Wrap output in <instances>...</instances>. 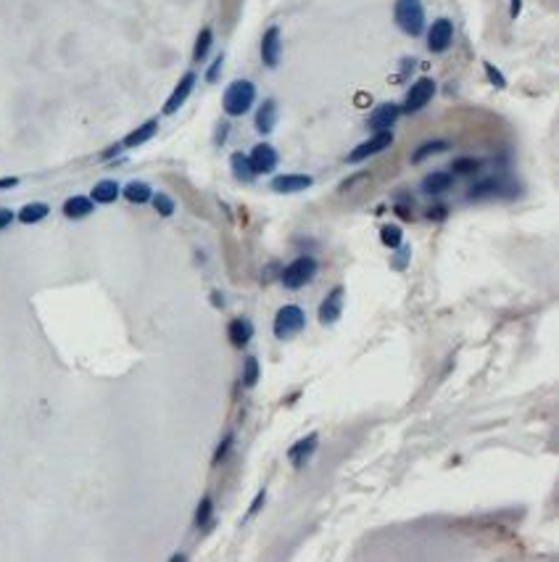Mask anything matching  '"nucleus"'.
I'll return each mask as SVG.
<instances>
[{"instance_id": "obj_31", "label": "nucleus", "mask_w": 559, "mask_h": 562, "mask_svg": "<svg viewBox=\"0 0 559 562\" xmlns=\"http://www.w3.org/2000/svg\"><path fill=\"white\" fill-rule=\"evenodd\" d=\"M496 190H499V180H483L480 185L470 190V198H483V196H488V193H496Z\"/></svg>"}, {"instance_id": "obj_5", "label": "nucleus", "mask_w": 559, "mask_h": 562, "mask_svg": "<svg viewBox=\"0 0 559 562\" xmlns=\"http://www.w3.org/2000/svg\"><path fill=\"white\" fill-rule=\"evenodd\" d=\"M390 143H393V132H390V130H385V132H374L370 140L359 143L354 151L348 154V164H361V161H367V159H372V156L383 154L385 148H390Z\"/></svg>"}, {"instance_id": "obj_37", "label": "nucleus", "mask_w": 559, "mask_h": 562, "mask_svg": "<svg viewBox=\"0 0 559 562\" xmlns=\"http://www.w3.org/2000/svg\"><path fill=\"white\" fill-rule=\"evenodd\" d=\"M259 507H264V491H261V494L254 499V507H251V512H248V517H251V515H256V512H259Z\"/></svg>"}, {"instance_id": "obj_14", "label": "nucleus", "mask_w": 559, "mask_h": 562, "mask_svg": "<svg viewBox=\"0 0 559 562\" xmlns=\"http://www.w3.org/2000/svg\"><path fill=\"white\" fill-rule=\"evenodd\" d=\"M227 336H230V343L237 346V349H246L251 338H254V325L248 323L246 317H235L233 323L227 325Z\"/></svg>"}, {"instance_id": "obj_6", "label": "nucleus", "mask_w": 559, "mask_h": 562, "mask_svg": "<svg viewBox=\"0 0 559 562\" xmlns=\"http://www.w3.org/2000/svg\"><path fill=\"white\" fill-rule=\"evenodd\" d=\"M454 43V24L451 19H436L430 24V32H427V51L430 53H446Z\"/></svg>"}, {"instance_id": "obj_33", "label": "nucleus", "mask_w": 559, "mask_h": 562, "mask_svg": "<svg viewBox=\"0 0 559 562\" xmlns=\"http://www.w3.org/2000/svg\"><path fill=\"white\" fill-rule=\"evenodd\" d=\"M486 74H488V80H491L496 87H504V85H507V80L501 77V71L493 67V64H486Z\"/></svg>"}, {"instance_id": "obj_35", "label": "nucleus", "mask_w": 559, "mask_h": 562, "mask_svg": "<svg viewBox=\"0 0 559 562\" xmlns=\"http://www.w3.org/2000/svg\"><path fill=\"white\" fill-rule=\"evenodd\" d=\"M14 222V211L11 209H0V230H5Z\"/></svg>"}, {"instance_id": "obj_38", "label": "nucleus", "mask_w": 559, "mask_h": 562, "mask_svg": "<svg viewBox=\"0 0 559 562\" xmlns=\"http://www.w3.org/2000/svg\"><path fill=\"white\" fill-rule=\"evenodd\" d=\"M520 8H523V0H512V19L520 16Z\"/></svg>"}, {"instance_id": "obj_27", "label": "nucleus", "mask_w": 559, "mask_h": 562, "mask_svg": "<svg viewBox=\"0 0 559 562\" xmlns=\"http://www.w3.org/2000/svg\"><path fill=\"white\" fill-rule=\"evenodd\" d=\"M380 240H383L388 248H399L401 240H404V233H401V227H396V224H385V227L380 230Z\"/></svg>"}, {"instance_id": "obj_7", "label": "nucleus", "mask_w": 559, "mask_h": 562, "mask_svg": "<svg viewBox=\"0 0 559 562\" xmlns=\"http://www.w3.org/2000/svg\"><path fill=\"white\" fill-rule=\"evenodd\" d=\"M433 95H436V82L430 80V77H420L414 85L409 87L407 93V106H404V111L407 114H414V111H420V108H425L427 103L433 101Z\"/></svg>"}, {"instance_id": "obj_17", "label": "nucleus", "mask_w": 559, "mask_h": 562, "mask_svg": "<svg viewBox=\"0 0 559 562\" xmlns=\"http://www.w3.org/2000/svg\"><path fill=\"white\" fill-rule=\"evenodd\" d=\"M93 209H95V204H93L90 196H71L64 204V217H69V220H85V217L93 214Z\"/></svg>"}, {"instance_id": "obj_3", "label": "nucleus", "mask_w": 559, "mask_h": 562, "mask_svg": "<svg viewBox=\"0 0 559 562\" xmlns=\"http://www.w3.org/2000/svg\"><path fill=\"white\" fill-rule=\"evenodd\" d=\"M317 270H320V264H317L314 256H298L296 261H290L288 267L283 270V285L290 290L304 288V285H309L314 280Z\"/></svg>"}, {"instance_id": "obj_2", "label": "nucleus", "mask_w": 559, "mask_h": 562, "mask_svg": "<svg viewBox=\"0 0 559 562\" xmlns=\"http://www.w3.org/2000/svg\"><path fill=\"white\" fill-rule=\"evenodd\" d=\"M393 19L399 30L409 37H420L425 32V5L423 0H396Z\"/></svg>"}, {"instance_id": "obj_34", "label": "nucleus", "mask_w": 559, "mask_h": 562, "mask_svg": "<svg viewBox=\"0 0 559 562\" xmlns=\"http://www.w3.org/2000/svg\"><path fill=\"white\" fill-rule=\"evenodd\" d=\"M230 446H233V436H224V441H222V446L217 449V454H214V462H217V465H219V462H224L227 452H230Z\"/></svg>"}, {"instance_id": "obj_25", "label": "nucleus", "mask_w": 559, "mask_h": 562, "mask_svg": "<svg viewBox=\"0 0 559 562\" xmlns=\"http://www.w3.org/2000/svg\"><path fill=\"white\" fill-rule=\"evenodd\" d=\"M211 43H214V32H211V27H204L201 34H198V40H195L193 58H195V61H204L206 56H209V51H211Z\"/></svg>"}, {"instance_id": "obj_11", "label": "nucleus", "mask_w": 559, "mask_h": 562, "mask_svg": "<svg viewBox=\"0 0 559 562\" xmlns=\"http://www.w3.org/2000/svg\"><path fill=\"white\" fill-rule=\"evenodd\" d=\"M399 117H401V108L396 103H380L372 114L367 117V127L372 132H385V130H390L399 121Z\"/></svg>"}, {"instance_id": "obj_19", "label": "nucleus", "mask_w": 559, "mask_h": 562, "mask_svg": "<svg viewBox=\"0 0 559 562\" xmlns=\"http://www.w3.org/2000/svg\"><path fill=\"white\" fill-rule=\"evenodd\" d=\"M130 204H148L153 196V190L148 183H143V180H132V183H127V185L119 190Z\"/></svg>"}, {"instance_id": "obj_24", "label": "nucleus", "mask_w": 559, "mask_h": 562, "mask_svg": "<svg viewBox=\"0 0 559 562\" xmlns=\"http://www.w3.org/2000/svg\"><path fill=\"white\" fill-rule=\"evenodd\" d=\"M230 167H233V174H235V180H240V183H254V169H251V161H248V156L246 154H233L230 156Z\"/></svg>"}, {"instance_id": "obj_26", "label": "nucleus", "mask_w": 559, "mask_h": 562, "mask_svg": "<svg viewBox=\"0 0 559 562\" xmlns=\"http://www.w3.org/2000/svg\"><path fill=\"white\" fill-rule=\"evenodd\" d=\"M259 375H261V370H259V359L246 357V364H243V386H246V388H254L256 383H259Z\"/></svg>"}, {"instance_id": "obj_4", "label": "nucleus", "mask_w": 559, "mask_h": 562, "mask_svg": "<svg viewBox=\"0 0 559 562\" xmlns=\"http://www.w3.org/2000/svg\"><path fill=\"white\" fill-rule=\"evenodd\" d=\"M304 327H306V314L298 304H285V307L274 314V336H277L280 341L296 336V333H301Z\"/></svg>"}, {"instance_id": "obj_18", "label": "nucleus", "mask_w": 559, "mask_h": 562, "mask_svg": "<svg viewBox=\"0 0 559 562\" xmlns=\"http://www.w3.org/2000/svg\"><path fill=\"white\" fill-rule=\"evenodd\" d=\"M274 124H277V103L267 98V101L261 103V108L256 111V130L261 135H270L272 130H274Z\"/></svg>"}, {"instance_id": "obj_22", "label": "nucleus", "mask_w": 559, "mask_h": 562, "mask_svg": "<svg viewBox=\"0 0 559 562\" xmlns=\"http://www.w3.org/2000/svg\"><path fill=\"white\" fill-rule=\"evenodd\" d=\"M48 214H51V206L43 204V201H34V204L21 206V211H19V222H21V224H37V222L45 220Z\"/></svg>"}, {"instance_id": "obj_15", "label": "nucleus", "mask_w": 559, "mask_h": 562, "mask_svg": "<svg viewBox=\"0 0 559 562\" xmlns=\"http://www.w3.org/2000/svg\"><path fill=\"white\" fill-rule=\"evenodd\" d=\"M317 443H320V436L317 433H309L306 438H301L298 443H293L288 452V460L296 465V467H301L311 454H314V449H317Z\"/></svg>"}, {"instance_id": "obj_32", "label": "nucleus", "mask_w": 559, "mask_h": 562, "mask_svg": "<svg viewBox=\"0 0 559 562\" xmlns=\"http://www.w3.org/2000/svg\"><path fill=\"white\" fill-rule=\"evenodd\" d=\"M222 64H224V56L219 53V58L209 67V71H206V82H217V77L222 74Z\"/></svg>"}, {"instance_id": "obj_36", "label": "nucleus", "mask_w": 559, "mask_h": 562, "mask_svg": "<svg viewBox=\"0 0 559 562\" xmlns=\"http://www.w3.org/2000/svg\"><path fill=\"white\" fill-rule=\"evenodd\" d=\"M19 185V177H3L0 180V190H8V187H16Z\"/></svg>"}, {"instance_id": "obj_29", "label": "nucleus", "mask_w": 559, "mask_h": 562, "mask_svg": "<svg viewBox=\"0 0 559 562\" xmlns=\"http://www.w3.org/2000/svg\"><path fill=\"white\" fill-rule=\"evenodd\" d=\"M451 169L457 174H473V172L480 169V159H470V156H462L451 164Z\"/></svg>"}, {"instance_id": "obj_13", "label": "nucleus", "mask_w": 559, "mask_h": 562, "mask_svg": "<svg viewBox=\"0 0 559 562\" xmlns=\"http://www.w3.org/2000/svg\"><path fill=\"white\" fill-rule=\"evenodd\" d=\"M314 185L311 174H277L272 180V190L274 193H301Z\"/></svg>"}, {"instance_id": "obj_12", "label": "nucleus", "mask_w": 559, "mask_h": 562, "mask_svg": "<svg viewBox=\"0 0 559 562\" xmlns=\"http://www.w3.org/2000/svg\"><path fill=\"white\" fill-rule=\"evenodd\" d=\"M283 58V37H280V27H270L264 37H261V61L270 69H274Z\"/></svg>"}, {"instance_id": "obj_28", "label": "nucleus", "mask_w": 559, "mask_h": 562, "mask_svg": "<svg viewBox=\"0 0 559 562\" xmlns=\"http://www.w3.org/2000/svg\"><path fill=\"white\" fill-rule=\"evenodd\" d=\"M151 204L161 217H171V214H174V201H171L167 193H156V196H151Z\"/></svg>"}, {"instance_id": "obj_1", "label": "nucleus", "mask_w": 559, "mask_h": 562, "mask_svg": "<svg viewBox=\"0 0 559 562\" xmlns=\"http://www.w3.org/2000/svg\"><path fill=\"white\" fill-rule=\"evenodd\" d=\"M254 101H256L254 82H248V80H235L233 85L224 90L222 106H224V114H227V117H243V114L251 111Z\"/></svg>"}, {"instance_id": "obj_21", "label": "nucleus", "mask_w": 559, "mask_h": 562, "mask_svg": "<svg viewBox=\"0 0 559 562\" xmlns=\"http://www.w3.org/2000/svg\"><path fill=\"white\" fill-rule=\"evenodd\" d=\"M119 183L117 180H101L98 185L93 187V193H90V198H93V204H114L119 198Z\"/></svg>"}, {"instance_id": "obj_23", "label": "nucleus", "mask_w": 559, "mask_h": 562, "mask_svg": "<svg viewBox=\"0 0 559 562\" xmlns=\"http://www.w3.org/2000/svg\"><path fill=\"white\" fill-rule=\"evenodd\" d=\"M449 148H451L449 140H427V143H423V145L412 154V164H423L425 159H430V156H436V154H443V151H449Z\"/></svg>"}, {"instance_id": "obj_30", "label": "nucleus", "mask_w": 559, "mask_h": 562, "mask_svg": "<svg viewBox=\"0 0 559 562\" xmlns=\"http://www.w3.org/2000/svg\"><path fill=\"white\" fill-rule=\"evenodd\" d=\"M211 512H214V502H211V496H206L204 502L198 504V510H195V526H209V520H211Z\"/></svg>"}, {"instance_id": "obj_20", "label": "nucleus", "mask_w": 559, "mask_h": 562, "mask_svg": "<svg viewBox=\"0 0 559 562\" xmlns=\"http://www.w3.org/2000/svg\"><path fill=\"white\" fill-rule=\"evenodd\" d=\"M451 185H454V177L449 172H433V174H427L423 180V190L430 193V196H441Z\"/></svg>"}, {"instance_id": "obj_16", "label": "nucleus", "mask_w": 559, "mask_h": 562, "mask_svg": "<svg viewBox=\"0 0 559 562\" xmlns=\"http://www.w3.org/2000/svg\"><path fill=\"white\" fill-rule=\"evenodd\" d=\"M158 132V119H148L143 121L140 127H135L130 135L121 140V148H137V145H143V143H148L153 135Z\"/></svg>"}, {"instance_id": "obj_8", "label": "nucleus", "mask_w": 559, "mask_h": 562, "mask_svg": "<svg viewBox=\"0 0 559 562\" xmlns=\"http://www.w3.org/2000/svg\"><path fill=\"white\" fill-rule=\"evenodd\" d=\"M195 82H198L195 71H185V74H182V80L177 82V87L171 90V95L167 98V103H164V114H167V117L177 114V111H180V108L185 106V101L190 98V93H193Z\"/></svg>"}, {"instance_id": "obj_10", "label": "nucleus", "mask_w": 559, "mask_h": 562, "mask_svg": "<svg viewBox=\"0 0 559 562\" xmlns=\"http://www.w3.org/2000/svg\"><path fill=\"white\" fill-rule=\"evenodd\" d=\"M248 161H251L254 174H272V172L277 169V164H280V156H277V151L272 148L270 143H259L251 151V156H248Z\"/></svg>"}, {"instance_id": "obj_9", "label": "nucleus", "mask_w": 559, "mask_h": 562, "mask_svg": "<svg viewBox=\"0 0 559 562\" xmlns=\"http://www.w3.org/2000/svg\"><path fill=\"white\" fill-rule=\"evenodd\" d=\"M343 298H346V288L335 285L320 304V323L322 325H335L343 314Z\"/></svg>"}]
</instances>
